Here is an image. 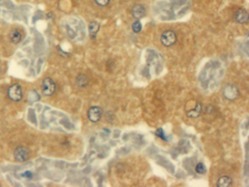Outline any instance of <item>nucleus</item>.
<instances>
[{"instance_id": "f257e3e1", "label": "nucleus", "mask_w": 249, "mask_h": 187, "mask_svg": "<svg viewBox=\"0 0 249 187\" xmlns=\"http://www.w3.org/2000/svg\"><path fill=\"white\" fill-rule=\"evenodd\" d=\"M7 95L13 102H19L23 98V90L21 86L18 83L13 84L8 88Z\"/></svg>"}, {"instance_id": "dca6fc26", "label": "nucleus", "mask_w": 249, "mask_h": 187, "mask_svg": "<svg viewBox=\"0 0 249 187\" xmlns=\"http://www.w3.org/2000/svg\"><path fill=\"white\" fill-rule=\"evenodd\" d=\"M155 134H156V135L158 136V137H160V138H161V139H162L163 140H165V141H167V140H166V135H165V134H164V131H163V129L161 128L158 129H157V131H156Z\"/></svg>"}, {"instance_id": "f8f14e48", "label": "nucleus", "mask_w": 249, "mask_h": 187, "mask_svg": "<svg viewBox=\"0 0 249 187\" xmlns=\"http://www.w3.org/2000/svg\"><path fill=\"white\" fill-rule=\"evenodd\" d=\"M232 183V179L227 176H223L218 178L217 181L218 187H228L230 186Z\"/></svg>"}, {"instance_id": "0eeeda50", "label": "nucleus", "mask_w": 249, "mask_h": 187, "mask_svg": "<svg viewBox=\"0 0 249 187\" xmlns=\"http://www.w3.org/2000/svg\"><path fill=\"white\" fill-rule=\"evenodd\" d=\"M235 19L238 23L241 24L246 23L248 21V13L247 10L243 8L238 10L235 14Z\"/></svg>"}, {"instance_id": "2eb2a0df", "label": "nucleus", "mask_w": 249, "mask_h": 187, "mask_svg": "<svg viewBox=\"0 0 249 187\" xmlns=\"http://www.w3.org/2000/svg\"><path fill=\"white\" fill-rule=\"evenodd\" d=\"M142 23H140V21H139V20L134 21V23H132V31H134V33L140 32V31L142 30Z\"/></svg>"}, {"instance_id": "7ed1b4c3", "label": "nucleus", "mask_w": 249, "mask_h": 187, "mask_svg": "<svg viewBox=\"0 0 249 187\" xmlns=\"http://www.w3.org/2000/svg\"><path fill=\"white\" fill-rule=\"evenodd\" d=\"M161 43L165 47H170L173 46L177 41V35L173 31L166 30L161 34L160 37Z\"/></svg>"}, {"instance_id": "9d476101", "label": "nucleus", "mask_w": 249, "mask_h": 187, "mask_svg": "<svg viewBox=\"0 0 249 187\" xmlns=\"http://www.w3.org/2000/svg\"><path fill=\"white\" fill-rule=\"evenodd\" d=\"M9 37L11 43H13V44H18L22 40V34L20 31L15 29L10 31Z\"/></svg>"}, {"instance_id": "9b49d317", "label": "nucleus", "mask_w": 249, "mask_h": 187, "mask_svg": "<svg viewBox=\"0 0 249 187\" xmlns=\"http://www.w3.org/2000/svg\"><path fill=\"white\" fill-rule=\"evenodd\" d=\"M100 25L98 22L92 21L90 23L88 26V31H89V35L91 39H95L97 33L100 30Z\"/></svg>"}, {"instance_id": "20e7f679", "label": "nucleus", "mask_w": 249, "mask_h": 187, "mask_svg": "<svg viewBox=\"0 0 249 187\" xmlns=\"http://www.w3.org/2000/svg\"><path fill=\"white\" fill-rule=\"evenodd\" d=\"M15 159L19 162H23L28 160L29 157V151L25 146H18L15 149L13 152Z\"/></svg>"}, {"instance_id": "f03ea898", "label": "nucleus", "mask_w": 249, "mask_h": 187, "mask_svg": "<svg viewBox=\"0 0 249 187\" xmlns=\"http://www.w3.org/2000/svg\"><path fill=\"white\" fill-rule=\"evenodd\" d=\"M56 85L54 80L51 78H46L42 82V92L43 95L50 97L54 94Z\"/></svg>"}, {"instance_id": "4468645a", "label": "nucleus", "mask_w": 249, "mask_h": 187, "mask_svg": "<svg viewBox=\"0 0 249 187\" xmlns=\"http://www.w3.org/2000/svg\"><path fill=\"white\" fill-rule=\"evenodd\" d=\"M195 171L198 173V174L203 175L205 174L207 172V169L205 165L204 164V163L202 162H199L195 167Z\"/></svg>"}, {"instance_id": "1a4fd4ad", "label": "nucleus", "mask_w": 249, "mask_h": 187, "mask_svg": "<svg viewBox=\"0 0 249 187\" xmlns=\"http://www.w3.org/2000/svg\"><path fill=\"white\" fill-rule=\"evenodd\" d=\"M202 111V105L200 103H196L195 107L193 109H191L189 111H187L186 115L189 118H191V119H196V118L199 117L200 116L201 113Z\"/></svg>"}, {"instance_id": "6e6552de", "label": "nucleus", "mask_w": 249, "mask_h": 187, "mask_svg": "<svg viewBox=\"0 0 249 187\" xmlns=\"http://www.w3.org/2000/svg\"><path fill=\"white\" fill-rule=\"evenodd\" d=\"M132 13L133 17L135 18L137 20H139V19L142 18L145 16V7H144L143 5H142V4H135V5L132 7Z\"/></svg>"}, {"instance_id": "a211bd4d", "label": "nucleus", "mask_w": 249, "mask_h": 187, "mask_svg": "<svg viewBox=\"0 0 249 187\" xmlns=\"http://www.w3.org/2000/svg\"><path fill=\"white\" fill-rule=\"evenodd\" d=\"M1 67H0V73H1Z\"/></svg>"}, {"instance_id": "f3484780", "label": "nucleus", "mask_w": 249, "mask_h": 187, "mask_svg": "<svg viewBox=\"0 0 249 187\" xmlns=\"http://www.w3.org/2000/svg\"><path fill=\"white\" fill-rule=\"evenodd\" d=\"M95 2L97 3L99 6L105 7V6L108 4V3L110 2V0H95Z\"/></svg>"}, {"instance_id": "423d86ee", "label": "nucleus", "mask_w": 249, "mask_h": 187, "mask_svg": "<svg viewBox=\"0 0 249 187\" xmlns=\"http://www.w3.org/2000/svg\"><path fill=\"white\" fill-rule=\"evenodd\" d=\"M238 89L233 85H227L223 89V95L225 98L229 100H233L238 97Z\"/></svg>"}, {"instance_id": "ddd939ff", "label": "nucleus", "mask_w": 249, "mask_h": 187, "mask_svg": "<svg viewBox=\"0 0 249 187\" xmlns=\"http://www.w3.org/2000/svg\"><path fill=\"white\" fill-rule=\"evenodd\" d=\"M88 78L85 75H79L76 79V83L78 86L80 88H85L88 84Z\"/></svg>"}, {"instance_id": "39448f33", "label": "nucleus", "mask_w": 249, "mask_h": 187, "mask_svg": "<svg viewBox=\"0 0 249 187\" xmlns=\"http://www.w3.org/2000/svg\"><path fill=\"white\" fill-rule=\"evenodd\" d=\"M102 116V109L99 106H93L88 110V118L93 123H97L101 119Z\"/></svg>"}]
</instances>
